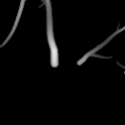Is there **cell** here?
<instances>
[{"mask_svg": "<svg viewBox=\"0 0 125 125\" xmlns=\"http://www.w3.org/2000/svg\"><path fill=\"white\" fill-rule=\"evenodd\" d=\"M46 5H47V17H48V41L51 47V57H52V65L53 67H57L59 65V58H58V49L55 45L54 36H53V28H52V8L50 0H46Z\"/></svg>", "mask_w": 125, "mask_h": 125, "instance_id": "1", "label": "cell"}]
</instances>
